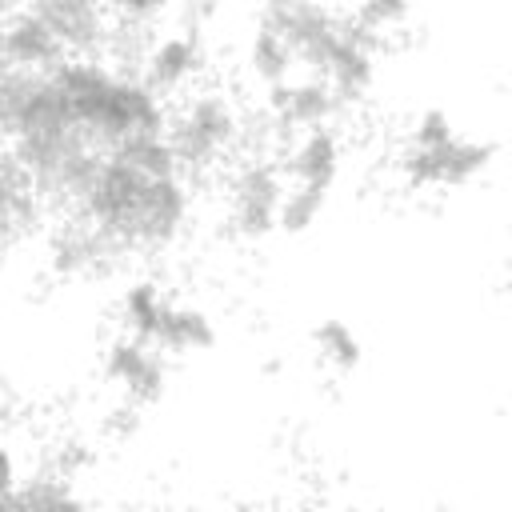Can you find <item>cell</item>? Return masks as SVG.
Masks as SVG:
<instances>
[{"instance_id": "obj_4", "label": "cell", "mask_w": 512, "mask_h": 512, "mask_svg": "<svg viewBox=\"0 0 512 512\" xmlns=\"http://www.w3.org/2000/svg\"><path fill=\"white\" fill-rule=\"evenodd\" d=\"M288 192V172L280 160L268 156H248L228 184V216L232 228L244 240H264L280 232V204Z\"/></svg>"}, {"instance_id": "obj_12", "label": "cell", "mask_w": 512, "mask_h": 512, "mask_svg": "<svg viewBox=\"0 0 512 512\" xmlns=\"http://www.w3.org/2000/svg\"><path fill=\"white\" fill-rule=\"evenodd\" d=\"M4 512H76L84 508V496L76 492L72 472L48 468V472H28L12 492L0 496Z\"/></svg>"}, {"instance_id": "obj_13", "label": "cell", "mask_w": 512, "mask_h": 512, "mask_svg": "<svg viewBox=\"0 0 512 512\" xmlns=\"http://www.w3.org/2000/svg\"><path fill=\"white\" fill-rule=\"evenodd\" d=\"M156 344H160L168 356L212 352V348H216V320H212L204 308H196V304H180V300H172V304L164 308Z\"/></svg>"}, {"instance_id": "obj_7", "label": "cell", "mask_w": 512, "mask_h": 512, "mask_svg": "<svg viewBox=\"0 0 512 512\" xmlns=\"http://www.w3.org/2000/svg\"><path fill=\"white\" fill-rule=\"evenodd\" d=\"M340 108H344L340 96H336L332 84L320 80V76H300V80L292 76V80L268 88V124H272L280 136H288V140H296V136L308 132V128L332 124Z\"/></svg>"}, {"instance_id": "obj_2", "label": "cell", "mask_w": 512, "mask_h": 512, "mask_svg": "<svg viewBox=\"0 0 512 512\" xmlns=\"http://www.w3.org/2000/svg\"><path fill=\"white\" fill-rule=\"evenodd\" d=\"M260 20L272 24L292 44L308 76H324L348 40V16L332 12L320 0H264Z\"/></svg>"}, {"instance_id": "obj_1", "label": "cell", "mask_w": 512, "mask_h": 512, "mask_svg": "<svg viewBox=\"0 0 512 512\" xmlns=\"http://www.w3.org/2000/svg\"><path fill=\"white\" fill-rule=\"evenodd\" d=\"M52 80L64 88L88 140L104 152L128 136L172 128L164 96L140 72H120L104 56H64L52 68Z\"/></svg>"}, {"instance_id": "obj_16", "label": "cell", "mask_w": 512, "mask_h": 512, "mask_svg": "<svg viewBox=\"0 0 512 512\" xmlns=\"http://www.w3.org/2000/svg\"><path fill=\"white\" fill-rule=\"evenodd\" d=\"M108 152L124 156L128 164H136V168H140V172H148V176H176V172H184L180 152H176V144H172V132H144V136H128V140H120V144H116V148H108Z\"/></svg>"}, {"instance_id": "obj_8", "label": "cell", "mask_w": 512, "mask_h": 512, "mask_svg": "<svg viewBox=\"0 0 512 512\" xmlns=\"http://www.w3.org/2000/svg\"><path fill=\"white\" fill-rule=\"evenodd\" d=\"M0 52H4V68H24V72H52L68 56V48L52 32V24L24 0H8V8H4Z\"/></svg>"}, {"instance_id": "obj_9", "label": "cell", "mask_w": 512, "mask_h": 512, "mask_svg": "<svg viewBox=\"0 0 512 512\" xmlns=\"http://www.w3.org/2000/svg\"><path fill=\"white\" fill-rule=\"evenodd\" d=\"M200 64H204V40L196 24H188V28H168L164 36L148 40L140 56V76L160 96H172V92H184L200 76Z\"/></svg>"}, {"instance_id": "obj_14", "label": "cell", "mask_w": 512, "mask_h": 512, "mask_svg": "<svg viewBox=\"0 0 512 512\" xmlns=\"http://www.w3.org/2000/svg\"><path fill=\"white\" fill-rule=\"evenodd\" d=\"M244 64H248V76H252L256 84L276 88V84L292 80V72H296L300 60H296L292 44H288L272 24L256 20V28H252V36H248V48H244Z\"/></svg>"}, {"instance_id": "obj_5", "label": "cell", "mask_w": 512, "mask_h": 512, "mask_svg": "<svg viewBox=\"0 0 512 512\" xmlns=\"http://www.w3.org/2000/svg\"><path fill=\"white\" fill-rule=\"evenodd\" d=\"M496 160V148L488 140H472V136H452L436 148H404L400 156V176L408 188L416 192H448V188H468L472 180H480Z\"/></svg>"}, {"instance_id": "obj_19", "label": "cell", "mask_w": 512, "mask_h": 512, "mask_svg": "<svg viewBox=\"0 0 512 512\" xmlns=\"http://www.w3.org/2000/svg\"><path fill=\"white\" fill-rule=\"evenodd\" d=\"M408 16H412V0H356V8L348 12V24H352L364 40L380 44L388 32L404 28Z\"/></svg>"}, {"instance_id": "obj_18", "label": "cell", "mask_w": 512, "mask_h": 512, "mask_svg": "<svg viewBox=\"0 0 512 512\" xmlns=\"http://www.w3.org/2000/svg\"><path fill=\"white\" fill-rule=\"evenodd\" d=\"M328 196L332 188H316V184H296L288 180V192H284V204H280V232L284 236H304L328 208Z\"/></svg>"}, {"instance_id": "obj_21", "label": "cell", "mask_w": 512, "mask_h": 512, "mask_svg": "<svg viewBox=\"0 0 512 512\" xmlns=\"http://www.w3.org/2000/svg\"><path fill=\"white\" fill-rule=\"evenodd\" d=\"M100 4H104L108 12L132 20V24H148V20H156L160 12L172 8V0H100Z\"/></svg>"}, {"instance_id": "obj_6", "label": "cell", "mask_w": 512, "mask_h": 512, "mask_svg": "<svg viewBox=\"0 0 512 512\" xmlns=\"http://www.w3.org/2000/svg\"><path fill=\"white\" fill-rule=\"evenodd\" d=\"M168 352L160 344H148L132 332H120L116 340H108L104 348V380L124 396V404L132 408H148L168 392Z\"/></svg>"}, {"instance_id": "obj_10", "label": "cell", "mask_w": 512, "mask_h": 512, "mask_svg": "<svg viewBox=\"0 0 512 512\" xmlns=\"http://www.w3.org/2000/svg\"><path fill=\"white\" fill-rule=\"evenodd\" d=\"M64 40L68 56H96L108 40V8L100 0H24Z\"/></svg>"}, {"instance_id": "obj_15", "label": "cell", "mask_w": 512, "mask_h": 512, "mask_svg": "<svg viewBox=\"0 0 512 512\" xmlns=\"http://www.w3.org/2000/svg\"><path fill=\"white\" fill-rule=\"evenodd\" d=\"M168 304H172V296L156 280H132L120 292V328L156 344V332H160V320H164Z\"/></svg>"}, {"instance_id": "obj_3", "label": "cell", "mask_w": 512, "mask_h": 512, "mask_svg": "<svg viewBox=\"0 0 512 512\" xmlns=\"http://www.w3.org/2000/svg\"><path fill=\"white\" fill-rule=\"evenodd\" d=\"M168 132H172L184 172H200L232 152V144L240 140V112L224 92L204 88L184 100V108L172 116Z\"/></svg>"}, {"instance_id": "obj_11", "label": "cell", "mask_w": 512, "mask_h": 512, "mask_svg": "<svg viewBox=\"0 0 512 512\" xmlns=\"http://www.w3.org/2000/svg\"><path fill=\"white\" fill-rule=\"evenodd\" d=\"M340 160H344V152H340V136L332 132V124H324V128H308V132H300V136L292 140V148L284 152L280 164H284L288 180H296V184L332 188L336 176H340Z\"/></svg>"}, {"instance_id": "obj_20", "label": "cell", "mask_w": 512, "mask_h": 512, "mask_svg": "<svg viewBox=\"0 0 512 512\" xmlns=\"http://www.w3.org/2000/svg\"><path fill=\"white\" fill-rule=\"evenodd\" d=\"M456 136V124H452V116L444 112V108H424L416 120H412V148H436V144H444V140H452Z\"/></svg>"}, {"instance_id": "obj_17", "label": "cell", "mask_w": 512, "mask_h": 512, "mask_svg": "<svg viewBox=\"0 0 512 512\" xmlns=\"http://www.w3.org/2000/svg\"><path fill=\"white\" fill-rule=\"evenodd\" d=\"M312 348L320 352V360L336 372H356L360 360H364V344L356 336V328L340 316H328L312 328Z\"/></svg>"}]
</instances>
